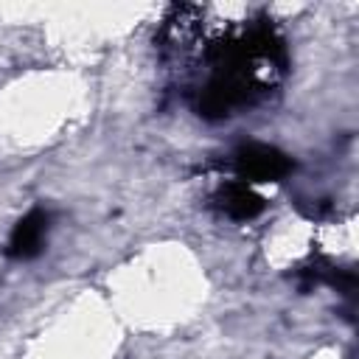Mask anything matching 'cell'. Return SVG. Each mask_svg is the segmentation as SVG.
<instances>
[{"mask_svg": "<svg viewBox=\"0 0 359 359\" xmlns=\"http://www.w3.org/2000/svg\"><path fill=\"white\" fill-rule=\"evenodd\" d=\"M45 236H48V213L45 210H31L28 216H22L14 230H11V238H8V255L11 258H34L42 244H45Z\"/></svg>", "mask_w": 359, "mask_h": 359, "instance_id": "7a4b0ae2", "label": "cell"}, {"mask_svg": "<svg viewBox=\"0 0 359 359\" xmlns=\"http://www.w3.org/2000/svg\"><path fill=\"white\" fill-rule=\"evenodd\" d=\"M216 202H219V208H222L230 219H238V222L255 219V216L264 210V199H261L247 182H230V185H224V188L219 191Z\"/></svg>", "mask_w": 359, "mask_h": 359, "instance_id": "3957f363", "label": "cell"}, {"mask_svg": "<svg viewBox=\"0 0 359 359\" xmlns=\"http://www.w3.org/2000/svg\"><path fill=\"white\" fill-rule=\"evenodd\" d=\"M236 171L244 182H275L292 171V160L275 146L244 143L236 151Z\"/></svg>", "mask_w": 359, "mask_h": 359, "instance_id": "6da1fadb", "label": "cell"}]
</instances>
